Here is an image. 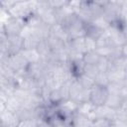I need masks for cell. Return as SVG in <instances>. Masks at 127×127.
I'll return each instance as SVG.
<instances>
[{"instance_id":"1","label":"cell","mask_w":127,"mask_h":127,"mask_svg":"<svg viewBox=\"0 0 127 127\" xmlns=\"http://www.w3.org/2000/svg\"><path fill=\"white\" fill-rule=\"evenodd\" d=\"M107 96H108V91H107L106 87L93 85V86L90 88L89 101H90L95 107H96V106L104 105Z\"/></svg>"},{"instance_id":"2","label":"cell","mask_w":127,"mask_h":127,"mask_svg":"<svg viewBox=\"0 0 127 127\" xmlns=\"http://www.w3.org/2000/svg\"><path fill=\"white\" fill-rule=\"evenodd\" d=\"M25 25L22 19H15L10 17L4 22V31L7 37L11 36H19L20 32Z\"/></svg>"},{"instance_id":"3","label":"cell","mask_w":127,"mask_h":127,"mask_svg":"<svg viewBox=\"0 0 127 127\" xmlns=\"http://www.w3.org/2000/svg\"><path fill=\"white\" fill-rule=\"evenodd\" d=\"M19 121L20 120L15 113L6 109L0 114V125L2 127H17Z\"/></svg>"},{"instance_id":"4","label":"cell","mask_w":127,"mask_h":127,"mask_svg":"<svg viewBox=\"0 0 127 127\" xmlns=\"http://www.w3.org/2000/svg\"><path fill=\"white\" fill-rule=\"evenodd\" d=\"M77 105H78V103L75 102L74 100L66 99V100L62 101L57 107H58L59 109H61L65 115H67V116H71V115H73L74 113H76Z\"/></svg>"},{"instance_id":"5","label":"cell","mask_w":127,"mask_h":127,"mask_svg":"<svg viewBox=\"0 0 127 127\" xmlns=\"http://www.w3.org/2000/svg\"><path fill=\"white\" fill-rule=\"evenodd\" d=\"M92 122L88 119L87 116L74 113L70 118V127H90Z\"/></svg>"},{"instance_id":"6","label":"cell","mask_w":127,"mask_h":127,"mask_svg":"<svg viewBox=\"0 0 127 127\" xmlns=\"http://www.w3.org/2000/svg\"><path fill=\"white\" fill-rule=\"evenodd\" d=\"M126 102V99H123L122 97H120L117 94H109L106 98V101L104 103V105H106L107 107L113 109V110H117L119 109L124 103Z\"/></svg>"},{"instance_id":"7","label":"cell","mask_w":127,"mask_h":127,"mask_svg":"<svg viewBox=\"0 0 127 127\" xmlns=\"http://www.w3.org/2000/svg\"><path fill=\"white\" fill-rule=\"evenodd\" d=\"M45 41L47 42V44L50 47L52 52H59V51L65 49L66 43H64L63 40H61V39H59L53 35H50Z\"/></svg>"},{"instance_id":"8","label":"cell","mask_w":127,"mask_h":127,"mask_svg":"<svg viewBox=\"0 0 127 127\" xmlns=\"http://www.w3.org/2000/svg\"><path fill=\"white\" fill-rule=\"evenodd\" d=\"M50 35H53V36L63 40L64 43L68 42L67 34H66L64 28L60 23H56V24H54L53 26L50 27Z\"/></svg>"},{"instance_id":"9","label":"cell","mask_w":127,"mask_h":127,"mask_svg":"<svg viewBox=\"0 0 127 127\" xmlns=\"http://www.w3.org/2000/svg\"><path fill=\"white\" fill-rule=\"evenodd\" d=\"M83 88L81 87V85L78 83V81L76 80V78H72L70 80V84H69V89H68V98L71 100H76L77 96L79 95V93L81 92Z\"/></svg>"},{"instance_id":"10","label":"cell","mask_w":127,"mask_h":127,"mask_svg":"<svg viewBox=\"0 0 127 127\" xmlns=\"http://www.w3.org/2000/svg\"><path fill=\"white\" fill-rule=\"evenodd\" d=\"M41 42V40L33 33V35H31L30 37L23 39L22 42V51L24 50H33L36 49L39 45V43Z\"/></svg>"},{"instance_id":"11","label":"cell","mask_w":127,"mask_h":127,"mask_svg":"<svg viewBox=\"0 0 127 127\" xmlns=\"http://www.w3.org/2000/svg\"><path fill=\"white\" fill-rule=\"evenodd\" d=\"M21 52H22V55L24 56V58L26 59V61L28 62L29 64L40 63L41 57H40V55H39V53H38V51L36 49L24 50V51H21Z\"/></svg>"},{"instance_id":"12","label":"cell","mask_w":127,"mask_h":127,"mask_svg":"<svg viewBox=\"0 0 127 127\" xmlns=\"http://www.w3.org/2000/svg\"><path fill=\"white\" fill-rule=\"evenodd\" d=\"M21 106H22V103L16 97H14L13 95L9 96L5 101L6 110H8L10 112H13V113H16L21 108Z\"/></svg>"},{"instance_id":"13","label":"cell","mask_w":127,"mask_h":127,"mask_svg":"<svg viewBox=\"0 0 127 127\" xmlns=\"http://www.w3.org/2000/svg\"><path fill=\"white\" fill-rule=\"evenodd\" d=\"M63 100V96L61 94L60 88L58 89H54L51 90L49 93V97H48V105H52V106H58Z\"/></svg>"},{"instance_id":"14","label":"cell","mask_w":127,"mask_h":127,"mask_svg":"<svg viewBox=\"0 0 127 127\" xmlns=\"http://www.w3.org/2000/svg\"><path fill=\"white\" fill-rule=\"evenodd\" d=\"M94 105L90 102V101H85V102H81L78 103L77 105V109H76V113L84 115V116H88L94 109Z\"/></svg>"},{"instance_id":"15","label":"cell","mask_w":127,"mask_h":127,"mask_svg":"<svg viewBox=\"0 0 127 127\" xmlns=\"http://www.w3.org/2000/svg\"><path fill=\"white\" fill-rule=\"evenodd\" d=\"M99 58L100 57L97 55V53L95 51L85 52L82 55V62L84 64H96Z\"/></svg>"},{"instance_id":"16","label":"cell","mask_w":127,"mask_h":127,"mask_svg":"<svg viewBox=\"0 0 127 127\" xmlns=\"http://www.w3.org/2000/svg\"><path fill=\"white\" fill-rule=\"evenodd\" d=\"M93 81H94V85L103 86V87H106L108 85V83H109V79H108L107 73L104 72V71H99L97 73V75L94 77Z\"/></svg>"},{"instance_id":"17","label":"cell","mask_w":127,"mask_h":127,"mask_svg":"<svg viewBox=\"0 0 127 127\" xmlns=\"http://www.w3.org/2000/svg\"><path fill=\"white\" fill-rule=\"evenodd\" d=\"M76 80H77L78 83L81 85V87L84 88V89H90V88L94 85L93 79H91L90 77L86 76L84 73H81L80 75H78V76L76 77Z\"/></svg>"},{"instance_id":"18","label":"cell","mask_w":127,"mask_h":127,"mask_svg":"<svg viewBox=\"0 0 127 127\" xmlns=\"http://www.w3.org/2000/svg\"><path fill=\"white\" fill-rule=\"evenodd\" d=\"M126 86V82H109L106 86V89L109 94H117L119 95L122 87Z\"/></svg>"},{"instance_id":"19","label":"cell","mask_w":127,"mask_h":127,"mask_svg":"<svg viewBox=\"0 0 127 127\" xmlns=\"http://www.w3.org/2000/svg\"><path fill=\"white\" fill-rule=\"evenodd\" d=\"M15 114L17 115L19 120L32 119V118H34V109H28V108H24V107L21 106V108Z\"/></svg>"},{"instance_id":"20","label":"cell","mask_w":127,"mask_h":127,"mask_svg":"<svg viewBox=\"0 0 127 127\" xmlns=\"http://www.w3.org/2000/svg\"><path fill=\"white\" fill-rule=\"evenodd\" d=\"M90 24H92L94 27H96L97 29H99V30H101V31H105V30L110 26V24H109L102 16H98V17L94 18V19L90 22Z\"/></svg>"},{"instance_id":"21","label":"cell","mask_w":127,"mask_h":127,"mask_svg":"<svg viewBox=\"0 0 127 127\" xmlns=\"http://www.w3.org/2000/svg\"><path fill=\"white\" fill-rule=\"evenodd\" d=\"M86 76L90 77L91 79H94V77L97 75L99 72V69L97 68L96 64H84L83 66V71H82Z\"/></svg>"},{"instance_id":"22","label":"cell","mask_w":127,"mask_h":127,"mask_svg":"<svg viewBox=\"0 0 127 127\" xmlns=\"http://www.w3.org/2000/svg\"><path fill=\"white\" fill-rule=\"evenodd\" d=\"M113 50H114V47H102V48H96L95 52L97 53V55L99 57L110 59V58H112Z\"/></svg>"},{"instance_id":"23","label":"cell","mask_w":127,"mask_h":127,"mask_svg":"<svg viewBox=\"0 0 127 127\" xmlns=\"http://www.w3.org/2000/svg\"><path fill=\"white\" fill-rule=\"evenodd\" d=\"M114 120L106 119V118H99L92 122L93 127H112Z\"/></svg>"},{"instance_id":"24","label":"cell","mask_w":127,"mask_h":127,"mask_svg":"<svg viewBox=\"0 0 127 127\" xmlns=\"http://www.w3.org/2000/svg\"><path fill=\"white\" fill-rule=\"evenodd\" d=\"M109 65H110V61H109V59L103 58V57H100L99 60H98V62H97V64H96V66H97V68L99 69V71H104V72L107 71Z\"/></svg>"},{"instance_id":"25","label":"cell","mask_w":127,"mask_h":127,"mask_svg":"<svg viewBox=\"0 0 127 127\" xmlns=\"http://www.w3.org/2000/svg\"><path fill=\"white\" fill-rule=\"evenodd\" d=\"M84 46H85V51L90 52V51H95L96 50V41L95 39L85 36L84 37Z\"/></svg>"},{"instance_id":"26","label":"cell","mask_w":127,"mask_h":127,"mask_svg":"<svg viewBox=\"0 0 127 127\" xmlns=\"http://www.w3.org/2000/svg\"><path fill=\"white\" fill-rule=\"evenodd\" d=\"M17 127H38V120H36L34 118L20 120Z\"/></svg>"},{"instance_id":"27","label":"cell","mask_w":127,"mask_h":127,"mask_svg":"<svg viewBox=\"0 0 127 127\" xmlns=\"http://www.w3.org/2000/svg\"><path fill=\"white\" fill-rule=\"evenodd\" d=\"M89 94H90V89H82L81 92L79 93V95L77 96L75 102L77 103H81V102H85V101H89Z\"/></svg>"},{"instance_id":"28","label":"cell","mask_w":127,"mask_h":127,"mask_svg":"<svg viewBox=\"0 0 127 127\" xmlns=\"http://www.w3.org/2000/svg\"><path fill=\"white\" fill-rule=\"evenodd\" d=\"M33 33H34L33 28H31V27H29L28 25L25 24V25L23 26V28H22V30H21L19 36H20L22 39H26V38L30 37L31 35H33Z\"/></svg>"},{"instance_id":"29","label":"cell","mask_w":127,"mask_h":127,"mask_svg":"<svg viewBox=\"0 0 127 127\" xmlns=\"http://www.w3.org/2000/svg\"><path fill=\"white\" fill-rule=\"evenodd\" d=\"M65 3H66V1H64H64H55V0L54 1H48V5L53 10H57V9L63 7Z\"/></svg>"},{"instance_id":"30","label":"cell","mask_w":127,"mask_h":127,"mask_svg":"<svg viewBox=\"0 0 127 127\" xmlns=\"http://www.w3.org/2000/svg\"><path fill=\"white\" fill-rule=\"evenodd\" d=\"M38 127H54L47 120H38Z\"/></svg>"},{"instance_id":"31","label":"cell","mask_w":127,"mask_h":127,"mask_svg":"<svg viewBox=\"0 0 127 127\" xmlns=\"http://www.w3.org/2000/svg\"><path fill=\"white\" fill-rule=\"evenodd\" d=\"M5 109H6V107H5V101H3V100L0 99V114H1Z\"/></svg>"},{"instance_id":"32","label":"cell","mask_w":127,"mask_h":127,"mask_svg":"<svg viewBox=\"0 0 127 127\" xmlns=\"http://www.w3.org/2000/svg\"><path fill=\"white\" fill-rule=\"evenodd\" d=\"M0 127H2V126H1V125H0Z\"/></svg>"}]
</instances>
